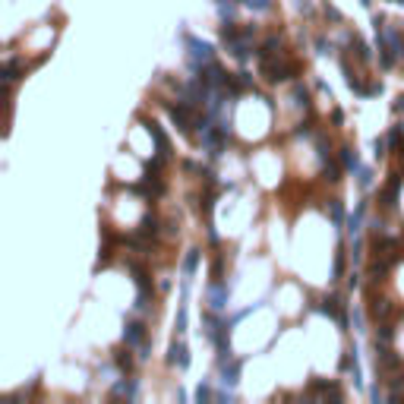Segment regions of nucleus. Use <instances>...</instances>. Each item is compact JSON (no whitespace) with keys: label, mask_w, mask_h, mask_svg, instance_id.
Here are the masks:
<instances>
[{"label":"nucleus","mask_w":404,"mask_h":404,"mask_svg":"<svg viewBox=\"0 0 404 404\" xmlns=\"http://www.w3.org/2000/svg\"><path fill=\"white\" fill-rule=\"evenodd\" d=\"M209 303H212V310H224V303H228V291H224L221 281H215V288L209 291Z\"/></svg>","instance_id":"9"},{"label":"nucleus","mask_w":404,"mask_h":404,"mask_svg":"<svg viewBox=\"0 0 404 404\" xmlns=\"http://www.w3.org/2000/svg\"><path fill=\"white\" fill-rule=\"evenodd\" d=\"M253 10H272V0H246Z\"/></svg>","instance_id":"20"},{"label":"nucleus","mask_w":404,"mask_h":404,"mask_svg":"<svg viewBox=\"0 0 404 404\" xmlns=\"http://www.w3.org/2000/svg\"><path fill=\"white\" fill-rule=\"evenodd\" d=\"M196 398H199V401H209V398H212V391H209V385H199V391H196Z\"/></svg>","instance_id":"23"},{"label":"nucleus","mask_w":404,"mask_h":404,"mask_svg":"<svg viewBox=\"0 0 404 404\" xmlns=\"http://www.w3.org/2000/svg\"><path fill=\"white\" fill-rule=\"evenodd\" d=\"M168 363H171V366H180V370H183V366L189 363V354H186V344H183V341H174V344H171Z\"/></svg>","instance_id":"7"},{"label":"nucleus","mask_w":404,"mask_h":404,"mask_svg":"<svg viewBox=\"0 0 404 404\" xmlns=\"http://www.w3.org/2000/svg\"><path fill=\"white\" fill-rule=\"evenodd\" d=\"M155 234H158V218H155V215H146V218H142V224L136 228V237H142V240H152Z\"/></svg>","instance_id":"8"},{"label":"nucleus","mask_w":404,"mask_h":404,"mask_svg":"<svg viewBox=\"0 0 404 404\" xmlns=\"http://www.w3.org/2000/svg\"><path fill=\"white\" fill-rule=\"evenodd\" d=\"M114 363H117V370H123V373H129V370H133V357H129V344H126V348H120V351H114Z\"/></svg>","instance_id":"12"},{"label":"nucleus","mask_w":404,"mask_h":404,"mask_svg":"<svg viewBox=\"0 0 404 404\" xmlns=\"http://www.w3.org/2000/svg\"><path fill=\"white\" fill-rule=\"evenodd\" d=\"M351 51H357V60H370V47L363 44V38H357V35H351Z\"/></svg>","instance_id":"14"},{"label":"nucleus","mask_w":404,"mask_h":404,"mask_svg":"<svg viewBox=\"0 0 404 404\" xmlns=\"http://www.w3.org/2000/svg\"><path fill=\"white\" fill-rule=\"evenodd\" d=\"M357 174H360V177H357V180H360V186H370V180H373V174L366 171V168H360Z\"/></svg>","instance_id":"22"},{"label":"nucleus","mask_w":404,"mask_h":404,"mask_svg":"<svg viewBox=\"0 0 404 404\" xmlns=\"http://www.w3.org/2000/svg\"><path fill=\"white\" fill-rule=\"evenodd\" d=\"M341 272H344V249H338V253H335V265H331V275H335V281L341 278Z\"/></svg>","instance_id":"19"},{"label":"nucleus","mask_w":404,"mask_h":404,"mask_svg":"<svg viewBox=\"0 0 404 404\" xmlns=\"http://www.w3.org/2000/svg\"><path fill=\"white\" fill-rule=\"evenodd\" d=\"M391 313H395L391 300H376V297H370V319L373 322H385Z\"/></svg>","instance_id":"4"},{"label":"nucleus","mask_w":404,"mask_h":404,"mask_svg":"<svg viewBox=\"0 0 404 404\" xmlns=\"http://www.w3.org/2000/svg\"><path fill=\"white\" fill-rule=\"evenodd\" d=\"M237 376H240V363L231 360V357H224L221 360V382L224 385H237Z\"/></svg>","instance_id":"5"},{"label":"nucleus","mask_w":404,"mask_h":404,"mask_svg":"<svg viewBox=\"0 0 404 404\" xmlns=\"http://www.w3.org/2000/svg\"><path fill=\"white\" fill-rule=\"evenodd\" d=\"M376 366L379 370H395L398 366V354L388 344H376Z\"/></svg>","instance_id":"3"},{"label":"nucleus","mask_w":404,"mask_h":404,"mask_svg":"<svg viewBox=\"0 0 404 404\" xmlns=\"http://www.w3.org/2000/svg\"><path fill=\"white\" fill-rule=\"evenodd\" d=\"M404 111V95H401V98H395V114H401Z\"/></svg>","instance_id":"27"},{"label":"nucleus","mask_w":404,"mask_h":404,"mask_svg":"<svg viewBox=\"0 0 404 404\" xmlns=\"http://www.w3.org/2000/svg\"><path fill=\"white\" fill-rule=\"evenodd\" d=\"M123 341L129 344V348H133V344H142V341H146V325H142V322H126Z\"/></svg>","instance_id":"6"},{"label":"nucleus","mask_w":404,"mask_h":404,"mask_svg":"<svg viewBox=\"0 0 404 404\" xmlns=\"http://www.w3.org/2000/svg\"><path fill=\"white\" fill-rule=\"evenodd\" d=\"M385 142H388V139H376V158L385 155Z\"/></svg>","instance_id":"24"},{"label":"nucleus","mask_w":404,"mask_h":404,"mask_svg":"<svg viewBox=\"0 0 404 404\" xmlns=\"http://www.w3.org/2000/svg\"><path fill=\"white\" fill-rule=\"evenodd\" d=\"M391 338H395V328L388 322H382L379 325V335H376V344H391Z\"/></svg>","instance_id":"16"},{"label":"nucleus","mask_w":404,"mask_h":404,"mask_svg":"<svg viewBox=\"0 0 404 404\" xmlns=\"http://www.w3.org/2000/svg\"><path fill=\"white\" fill-rule=\"evenodd\" d=\"M398 193H401V177H398V174H391V180L385 183L382 196H379V206H382V209H395V199H398Z\"/></svg>","instance_id":"2"},{"label":"nucleus","mask_w":404,"mask_h":404,"mask_svg":"<svg viewBox=\"0 0 404 404\" xmlns=\"http://www.w3.org/2000/svg\"><path fill=\"white\" fill-rule=\"evenodd\" d=\"M316 47H319V54H328V47H331V44H328L325 38H316Z\"/></svg>","instance_id":"26"},{"label":"nucleus","mask_w":404,"mask_h":404,"mask_svg":"<svg viewBox=\"0 0 404 404\" xmlns=\"http://www.w3.org/2000/svg\"><path fill=\"white\" fill-rule=\"evenodd\" d=\"M328 212H331V221H335V224H341V218H344V209H341V202H338V199H331V202H328Z\"/></svg>","instance_id":"18"},{"label":"nucleus","mask_w":404,"mask_h":404,"mask_svg":"<svg viewBox=\"0 0 404 404\" xmlns=\"http://www.w3.org/2000/svg\"><path fill=\"white\" fill-rule=\"evenodd\" d=\"M338 174H341V171H338V164H335V161L328 158V161H325V180H331V183H338V180H341Z\"/></svg>","instance_id":"17"},{"label":"nucleus","mask_w":404,"mask_h":404,"mask_svg":"<svg viewBox=\"0 0 404 404\" xmlns=\"http://www.w3.org/2000/svg\"><path fill=\"white\" fill-rule=\"evenodd\" d=\"M341 164L348 171H360V158H357V152H354L351 146H341Z\"/></svg>","instance_id":"11"},{"label":"nucleus","mask_w":404,"mask_h":404,"mask_svg":"<svg viewBox=\"0 0 404 404\" xmlns=\"http://www.w3.org/2000/svg\"><path fill=\"white\" fill-rule=\"evenodd\" d=\"M114 398H136V382H133V379L117 382V385H114Z\"/></svg>","instance_id":"13"},{"label":"nucleus","mask_w":404,"mask_h":404,"mask_svg":"<svg viewBox=\"0 0 404 404\" xmlns=\"http://www.w3.org/2000/svg\"><path fill=\"white\" fill-rule=\"evenodd\" d=\"M189 63H193V70H202L206 63H212V44L199 41V38H189Z\"/></svg>","instance_id":"1"},{"label":"nucleus","mask_w":404,"mask_h":404,"mask_svg":"<svg viewBox=\"0 0 404 404\" xmlns=\"http://www.w3.org/2000/svg\"><path fill=\"white\" fill-rule=\"evenodd\" d=\"M186 328V306H180V313H177V331Z\"/></svg>","instance_id":"21"},{"label":"nucleus","mask_w":404,"mask_h":404,"mask_svg":"<svg viewBox=\"0 0 404 404\" xmlns=\"http://www.w3.org/2000/svg\"><path fill=\"white\" fill-rule=\"evenodd\" d=\"M325 19H331V22H338L341 16H338V10H335V7H325Z\"/></svg>","instance_id":"25"},{"label":"nucleus","mask_w":404,"mask_h":404,"mask_svg":"<svg viewBox=\"0 0 404 404\" xmlns=\"http://www.w3.org/2000/svg\"><path fill=\"white\" fill-rule=\"evenodd\" d=\"M196 265H199V249H189V253H186V259H183V275L189 278V275L196 272Z\"/></svg>","instance_id":"15"},{"label":"nucleus","mask_w":404,"mask_h":404,"mask_svg":"<svg viewBox=\"0 0 404 404\" xmlns=\"http://www.w3.org/2000/svg\"><path fill=\"white\" fill-rule=\"evenodd\" d=\"M149 136L155 139V146H158V155H168V152H171V142H168V136L161 133V126H158V123H149Z\"/></svg>","instance_id":"10"}]
</instances>
